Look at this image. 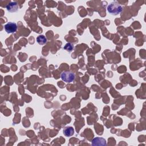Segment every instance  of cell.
Wrapping results in <instances>:
<instances>
[{"label":"cell","mask_w":146,"mask_h":146,"mask_svg":"<svg viewBox=\"0 0 146 146\" xmlns=\"http://www.w3.org/2000/svg\"><path fill=\"white\" fill-rule=\"evenodd\" d=\"M64 50H66L67 51H68V52H71L72 49L74 48V46H73V44L72 43H67L65 46L63 48Z\"/></svg>","instance_id":"8"},{"label":"cell","mask_w":146,"mask_h":146,"mask_svg":"<svg viewBox=\"0 0 146 146\" xmlns=\"http://www.w3.org/2000/svg\"><path fill=\"white\" fill-rule=\"evenodd\" d=\"M63 133L67 137H70L74 133V129L72 127H66L64 128Z\"/></svg>","instance_id":"6"},{"label":"cell","mask_w":146,"mask_h":146,"mask_svg":"<svg viewBox=\"0 0 146 146\" xmlns=\"http://www.w3.org/2000/svg\"><path fill=\"white\" fill-rule=\"evenodd\" d=\"M7 10L9 12L13 13L17 11L19 9V6L17 2H10L6 6Z\"/></svg>","instance_id":"5"},{"label":"cell","mask_w":146,"mask_h":146,"mask_svg":"<svg viewBox=\"0 0 146 146\" xmlns=\"http://www.w3.org/2000/svg\"><path fill=\"white\" fill-rule=\"evenodd\" d=\"M36 41L37 42L40 44V45H43L46 43L47 42V38L43 35H40L37 36L36 38Z\"/></svg>","instance_id":"7"},{"label":"cell","mask_w":146,"mask_h":146,"mask_svg":"<svg viewBox=\"0 0 146 146\" xmlns=\"http://www.w3.org/2000/svg\"><path fill=\"white\" fill-rule=\"evenodd\" d=\"M107 9L108 13L111 15H116L122 11L123 8L117 1H113L108 5Z\"/></svg>","instance_id":"1"},{"label":"cell","mask_w":146,"mask_h":146,"mask_svg":"<svg viewBox=\"0 0 146 146\" xmlns=\"http://www.w3.org/2000/svg\"><path fill=\"white\" fill-rule=\"evenodd\" d=\"M5 30L7 33H15L17 30V25L14 22H8L7 23L5 26Z\"/></svg>","instance_id":"3"},{"label":"cell","mask_w":146,"mask_h":146,"mask_svg":"<svg viewBox=\"0 0 146 146\" xmlns=\"http://www.w3.org/2000/svg\"><path fill=\"white\" fill-rule=\"evenodd\" d=\"M92 145L93 146H105L107 145V142L104 138L95 137L92 140Z\"/></svg>","instance_id":"4"},{"label":"cell","mask_w":146,"mask_h":146,"mask_svg":"<svg viewBox=\"0 0 146 146\" xmlns=\"http://www.w3.org/2000/svg\"><path fill=\"white\" fill-rule=\"evenodd\" d=\"M60 78L66 83H71L75 80V75L74 73L70 71H63L60 75Z\"/></svg>","instance_id":"2"}]
</instances>
